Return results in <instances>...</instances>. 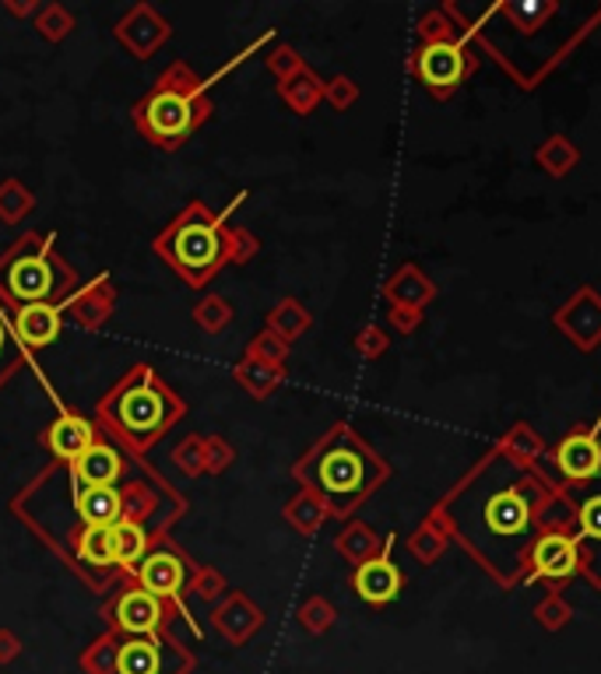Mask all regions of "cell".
<instances>
[{"label": "cell", "mask_w": 601, "mask_h": 674, "mask_svg": "<svg viewBox=\"0 0 601 674\" xmlns=\"http://www.w3.org/2000/svg\"><path fill=\"white\" fill-rule=\"evenodd\" d=\"M324 102L331 105L334 113H345L359 102V85L352 81L348 75H334V78L324 81Z\"/></svg>", "instance_id": "46"}, {"label": "cell", "mask_w": 601, "mask_h": 674, "mask_svg": "<svg viewBox=\"0 0 601 674\" xmlns=\"http://www.w3.org/2000/svg\"><path fill=\"white\" fill-rule=\"evenodd\" d=\"M25 366H32V355H29L25 345L14 337L11 316H8L4 303H0V390H4Z\"/></svg>", "instance_id": "33"}, {"label": "cell", "mask_w": 601, "mask_h": 674, "mask_svg": "<svg viewBox=\"0 0 601 674\" xmlns=\"http://www.w3.org/2000/svg\"><path fill=\"white\" fill-rule=\"evenodd\" d=\"M99 618L105 622V632L123 636H166L172 632L176 618H183L169 600L145 591L134 576H123L116 587L102 597Z\"/></svg>", "instance_id": "11"}, {"label": "cell", "mask_w": 601, "mask_h": 674, "mask_svg": "<svg viewBox=\"0 0 601 674\" xmlns=\"http://www.w3.org/2000/svg\"><path fill=\"white\" fill-rule=\"evenodd\" d=\"M497 447L524 468H538V460L545 457V439L538 436L535 425H527V422L510 425V429L497 439Z\"/></svg>", "instance_id": "32"}, {"label": "cell", "mask_w": 601, "mask_h": 674, "mask_svg": "<svg viewBox=\"0 0 601 674\" xmlns=\"http://www.w3.org/2000/svg\"><path fill=\"white\" fill-rule=\"evenodd\" d=\"M236 464V447L225 436H204V474H225Z\"/></svg>", "instance_id": "45"}, {"label": "cell", "mask_w": 601, "mask_h": 674, "mask_svg": "<svg viewBox=\"0 0 601 674\" xmlns=\"http://www.w3.org/2000/svg\"><path fill=\"white\" fill-rule=\"evenodd\" d=\"M183 415L187 401L148 362H134L96 401L92 412L99 433L110 436L134 460H148L155 442H163L172 425L183 422Z\"/></svg>", "instance_id": "5"}, {"label": "cell", "mask_w": 601, "mask_h": 674, "mask_svg": "<svg viewBox=\"0 0 601 674\" xmlns=\"http://www.w3.org/2000/svg\"><path fill=\"white\" fill-rule=\"evenodd\" d=\"M281 517H286V524L296 530V535L313 538V535H321V527L331 520V513H327V506L316 499L313 492L299 488L292 499L281 506Z\"/></svg>", "instance_id": "29"}, {"label": "cell", "mask_w": 601, "mask_h": 674, "mask_svg": "<svg viewBox=\"0 0 601 674\" xmlns=\"http://www.w3.org/2000/svg\"><path fill=\"white\" fill-rule=\"evenodd\" d=\"M172 22L169 18L158 14L152 4H131L127 11H123L116 18V25H113V40L131 53L134 60H152L158 49H163L169 40H172Z\"/></svg>", "instance_id": "16"}, {"label": "cell", "mask_w": 601, "mask_h": 674, "mask_svg": "<svg viewBox=\"0 0 601 674\" xmlns=\"http://www.w3.org/2000/svg\"><path fill=\"white\" fill-rule=\"evenodd\" d=\"M32 29L40 32L46 43H64L67 35L78 29V18L70 8L57 4V0H49V4H43L40 14L32 18Z\"/></svg>", "instance_id": "35"}, {"label": "cell", "mask_w": 601, "mask_h": 674, "mask_svg": "<svg viewBox=\"0 0 601 674\" xmlns=\"http://www.w3.org/2000/svg\"><path fill=\"white\" fill-rule=\"evenodd\" d=\"M577 503L563 492L549 506L538 535L524 555V583H549V591H563V583L580 576V541L574 535Z\"/></svg>", "instance_id": "10"}, {"label": "cell", "mask_w": 601, "mask_h": 674, "mask_svg": "<svg viewBox=\"0 0 601 674\" xmlns=\"http://www.w3.org/2000/svg\"><path fill=\"white\" fill-rule=\"evenodd\" d=\"M289 348H292V345H286L278 334H271L268 327H264V330H257V334L251 337V341H246L243 359H254V362L275 366V369H289V366H286V362H289Z\"/></svg>", "instance_id": "37"}, {"label": "cell", "mask_w": 601, "mask_h": 674, "mask_svg": "<svg viewBox=\"0 0 601 674\" xmlns=\"http://www.w3.org/2000/svg\"><path fill=\"white\" fill-rule=\"evenodd\" d=\"M264 67L271 70L275 81H289L292 75H299V70L307 67V60L299 57L296 46H289V43H271L268 49H264Z\"/></svg>", "instance_id": "41"}, {"label": "cell", "mask_w": 601, "mask_h": 674, "mask_svg": "<svg viewBox=\"0 0 601 674\" xmlns=\"http://www.w3.org/2000/svg\"><path fill=\"white\" fill-rule=\"evenodd\" d=\"M14 337L25 345L29 355L49 348L57 337L64 334V306H49V303H35V306H18L8 310Z\"/></svg>", "instance_id": "22"}, {"label": "cell", "mask_w": 601, "mask_h": 674, "mask_svg": "<svg viewBox=\"0 0 601 674\" xmlns=\"http://www.w3.org/2000/svg\"><path fill=\"white\" fill-rule=\"evenodd\" d=\"M75 263L64 260L57 250V233H29L18 236L4 254H0V303L4 310L18 306H64L78 292Z\"/></svg>", "instance_id": "8"}, {"label": "cell", "mask_w": 601, "mask_h": 674, "mask_svg": "<svg viewBox=\"0 0 601 674\" xmlns=\"http://www.w3.org/2000/svg\"><path fill=\"white\" fill-rule=\"evenodd\" d=\"M292 478L327 506L331 520H352L369 495L387 485L391 464L352 429V422H334L292 464Z\"/></svg>", "instance_id": "4"}, {"label": "cell", "mask_w": 601, "mask_h": 674, "mask_svg": "<svg viewBox=\"0 0 601 674\" xmlns=\"http://www.w3.org/2000/svg\"><path fill=\"white\" fill-rule=\"evenodd\" d=\"M419 43H457V40H465L461 29H457L454 18L444 11V8H436V11H426L419 18ZM468 43V40H465Z\"/></svg>", "instance_id": "39"}, {"label": "cell", "mask_w": 601, "mask_h": 674, "mask_svg": "<svg viewBox=\"0 0 601 674\" xmlns=\"http://www.w3.org/2000/svg\"><path fill=\"white\" fill-rule=\"evenodd\" d=\"M193 573H198V562H193V559L183 552V544H176V538L169 535V538L158 541L145 559L137 562V570H134L131 576H134L145 591H152L155 597L169 600V605L187 618L190 632L201 640V622H198V618H193L190 608H187Z\"/></svg>", "instance_id": "12"}, {"label": "cell", "mask_w": 601, "mask_h": 674, "mask_svg": "<svg viewBox=\"0 0 601 674\" xmlns=\"http://www.w3.org/2000/svg\"><path fill=\"white\" fill-rule=\"evenodd\" d=\"M296 618L310 636H324V632L334 629V622H338V611H334V605L324 594H310L303 605H299Z\"/></svg>", "instance_id": "38"}, {"label": "cell", "mask_w": 601, "mask_h": 674, "mask_svg": "<svg viewBox=\"0 0 601 674\" xmlns=\"http://www.w3.org/2000/svg\"><path fill=\"white\" fill-rule=\"evenodd\" d=\"M352 348H356L359 359L377 362L380 355H387V348H391V334H387V327H380V324H366L356 330V337H352Z\"/></svg>", "instance_id": "44"}, {"label": "cell", "mask_w": 601, "mask_h": 674, "mask_svg": "<svg viewBox=\"0 0 601 674\" xmlns=\"http://www.w3.org/2000/svg\"><path fill=\"white\" fill-rule=\"evenodd\" d=\"M278 99L289 105L296 116H310L324 102V78L313 67H303L289 81H278Z\"/></svg>", "instance_id": "27"}, {"label": "cell", "mask_w": 601, "mask_h": 674, "mask_svg": "<svg viewBox=\"0 0 601 674\" xmlns=\"http://www.w3.org/2000/svg\"><path fill=\"white\" fill-rule=\"evenodd\" d=\"M556 330L567 337L577 351H594L601 345V295L591 285H580L567 303L553 313Z\"/></svg>", "instance_id": "18"}, {"label": "cell", "mask_w": 601, "mask_h": 674, "mask_svg": "<svg viewBox=\"0 0 601 674\" xmlns=\"http://www.w3.org/2000/svg\"><path fill=\"white\" fill-rule=\"evenodd\" d=\"M286 372L289 369H275V366H264L254 359H240L233 366V380L243 386V394H251L254 401H268L275 390L286 383Z\"/></svg>", "instance_id": "31"}, {"label": "cell", "mask_w": 601, "mask_h": 674, "mask_svg": "<svg viewBox=\"0 0 601 674\" xmlns=\"http://www.w3.org/2000/svg\"><path fill=\"white\" fill-rule=\"evenodd\" d=\"M211 116L215 102L208 96V81L187 60H172L131 105L134 131L158 151H180Z\"/></svg>", "instance_id": "6"}, {"label": "cell", "mask_w": 601, "mask_h": 674, "mask_svg": "<svg viewBox=\"0 0 601 674\" xmlns=\"http://www.w3.org/2000/svg\"><path fill=\"white\" fill-rule=\"evenodd\" d=\"M264 327H268L271 334H278L286 345H296L299 337H303L313 327V313L307 310L303 299L286 295V299H278V303L268 310V316H264Z\"/></svg>", "instance_id": "26"}, {"label": "cell", "mask_w": 601, "mask_h": 674, "mask_svg": "<svg viewBox=\"0 0 601 674\" xmlns=\"http://www.w3.org/2000/svg\"><path fill=\"white\" fill-rule=\"evenodd\" d=\"M563 488L542 468H524L497 442L430 509L450 544L492 576L500 591L524 583V555Z\"/></svg>", "instance_id": "1"}, {"label": "cell", "mask_w": 601, "mask_h": 674, "mask_svg": "<svg viewBox=\"0 0 601 674\" xmlns=\"http://www.w3.org/2000/svg\"><path fill=\"white\" fill-rule=\"evenodd\" d=\"M475 70H479V53L471 43H419L409 57V75L426 88L436 102H447Z\"/></svg>", "instance_id": "13"}, {"label": "cell", "mask_w": 601, "mask_h": 674, "mask_svg": "<svg viewBox=\"0 0 601 674\" xmlns=\"http://www.w3.org/2000/svg\"><path fill=\"white\" fill-rule=\"evenodd\" d=\"M78 667L85 674H193L198 658L172 632L166 636L102 632L78 653Z\"/></svg>", "instance_id": "9"}, {"label": "cell", "mask_w": 601, "mask_h": 674, "mask_svg": "<svg viewBox=\"0 0 601 674\" xmlns=\"http://www.w3.org/2000/svg\"><path fill=\"white\" fill-rule=\"evenodd\" d=\"M172 464L180 468L187 478H204V436L190 433L172 447Z\"/></svg>", "instance_id": "42"}, {"label": "cell", "mask_w": 601, "mask_h": 674, "mask_svg": "<svg viewBox=\"0 0 601 674\" xmlns=\"http://www.w3.org/2000/svg\"><path fill=\"white\" fill-rule=\"evenodd\" d=\"M394 541H398L394 535H383L380 555L356 565L352 576H348L352 591H356V597L369 608L394 605V600L401 597V591H404V573H401V565L394 562Z\"/></svg>", "instance_id": "15"}, {"label": "cell", "mask_w": 601, "mask_h": 674, "mask_svg": "<svg viewBox=\"0 0 601 674\" xmlns=\"http://www.w3.org/2000/svg\"><path fill=\"white\" fill-rule=\"evenodd\" d=\"M380 548H383V538L366 520H356V517L345 520V527L334 535V552H338L352 570L369 562L374 555H380Z\"/></svg>", "instance_id": "25"}, {"label": "cell", "mask_w": 601, "mask_h": 674, "mask_svg": "<svg viewBox=\"0 0 601 674\" xmlns=\"http://www.w3.org/2000/svg\"><path fill=\"white\" fill-rule=\"evenodd\" d=\"M0 8H4L11 18H35L43 4H40V0H4Z\"/></svg>", "instance_id": "50"}, {"label": "cell", "mask_w": 601, "mask_h": 674, "mask_svg": "<svg viewBox=\"0 0 601 674\" xmlns=\"http://www.w3.org/2000/svg\"><path fill=\"white\" fill-rule=\"evenodd\" d=\"M535 166L545 176H553V180H563V176H570L580 166V148L567 134H553L535 148Z\"/></svg>", "instance_id": "30"}, {"label": "cell", "mask_w": 601, "mask_h": 674, "mask_svg": "<svg viewBox=\"0 0 601 674\" xmlns=\"http://www.w3.org/2000/svg\"><path fill=\"white\" fill-rule=\"evenodd\" d=\"M574 535L580 541V576L601 591V488L577 503Z\"/></svg>", "instance_id": "23"}, {"label": "cell", "mask_w": 601, "mask_h": 674, "mask_svg": "<svg viewBox=\"0 0 601 674\" xmlns=\"http://www.w3.org/2000/svg\"><path fill=\"white\" fill-rule=\"evenodd\" d=\"M8 509L29 535L46 544V552L67 565L88 527H116L120 520H134L158 535H172V527L187 517L190 503L148 460H137L123 485H85L70 464L49 460L11 495Z\"/></svg>", "instance_id": "2"}, {"label": "cell", "mask_w": 601, "mask_h": 674, "mask_svg": "<svg viewBox=\"0 0 601 674\" xmlns=\"http://www.w3.org/2000/svg\"><path fill=\"white\" fill-rule=\"evenodd\" d=\"M193 324H198L204 334H222L229 324L236 321V310H233V303H229L225 295H215V292H208L204 299H198V303H193Z\"/></svg>", "instance_id": "36"}, {"label": "cell", "mask_w": 601, "mask_h": 674, "mask_svg": "<svg viewBox=\"0 0 601 674\" xmlns=\"http://www.w3.org/2000/svg\"><path fill=\"white\" fill-rule=\"evenodd\" d=\"M574 618V605L567 597H563V591H549L538 605H535V622L545 629V632H559L567 629Z\"/></svg>", "instance_id": "40"}, {"label": "cell", "mask_w": 601, "mask_h": 674, "mask_svg": "<svg viewBox=\"0 0 601 674\" xmlns=\"http://www.w3.org/2000/svg\"><path fill=\"white\" fill-rule=\"evenodd\" d=\"M32 211H35V193L22 180H14V176L0 180V222L22 225Z\"/></svg>", "instance_id": "34"}, {"label": "cell", "mask_w": 601, "mask_h": 674, "mask_svg": "<svg viewBox=\"0 0 601 674\" xmlns=\"http://www.w3.org/2000/svg\"><path fill=\"white\" fill-rule=\"evenodd\" d=\"M211 629H215L229 647H246L264 629L268 615L246 591H229L219 605H211Z\"/></svg>", "instance_id": "19"}, {"label": "cell", "mask_w": 601, "mask_h": 674, "mask_svg": "<svg viewBox=\"0 0 601 674\" xmlns=\"http://www.w3.org/2000/svg\"><path fill=\"white\" fill-rule=\"evenodd\" d=\"M387 306L426 310L436 299V281L419 268V263H401V268L383 281Z\"/></svg>", "instance_id": "24"}, {"label": "cell", "mask_w": 601, "mask_h": 674, "mask_svg": "<svg viewBox=\"0 0 601 674\" xmlns=\"http://www.w3.org/2000/svg\"><path fill=\"white\" fill-rule=\"evenodd\" d=\"M99 436L102 433L92 415H81L75 407L60 404V415L40 433V447L49 453V460H57V464H75Z\"/></svg>", "instance_id": "17"}, {"label": "cell", "mask_w": 601, "mask_h": 674, "mask_svg": "<svg viewBox=\"0 0 601 674\" xmlns=\"http://www.w3.org/2000/svg\"><path fill=\"white\" fill-rule=\"evenodd\" d=\"M257 254H260V239L246 225H233V263H236V268L251 263Z\"/></svg>", "instance_id": "47"}, {"label": "cell", "mask_w": 601, "mask_h": 674, "mask_svg": "<svg viewBox=\"0 0 601 674\" xmlns=\"http://www.w3.org/2000/svg\"><path fill=\"white\" fill-rule=\"evenodd\" d=\"M18 658H22V640H18V632L0 629V667L14 664Z\"/></svg>", "instance_id": "49"}, {"label": "cell", "mask_w": 601, "mask_h": 674, "mask_svg": "<svg viewBox=\"0 0 601 674\" xmlns=\"http://www.w3.org/2000/svg\"><path fill=\"white\" fill-rule=\"evenodd\" d=\"M134 468H137V460L127 450H120L110 436H99L92 447L70 464V471H75L85 485H123Z\"/></svg>", "instance_id": "21"}, {"label": "cell", "mask_w": 601, "mask_h": 674, "mask_svg": "<svg viewBox=\"0 0 601 674\" xmlns=\"http://www.w3.org/2000/svg\"><path fill=\"white\" fill-rule=\"evenodd\" d=\"M549 453V468L563 492L588 488L601 478V436L591 429H570Z\"/></svg>", "instance_id": "14"}, {"label": "cell", "mask_w": 601, "mask_h": 674, "mask_svg": "<svg viewBox=\"0 0 601 674\" xmlns=\"http://www.w3.org/2000/svg\"><path fill=\"white\" fill-rule=\"evenodd\" d=\"M113 313H116V285L105 271H99L92 281L78 285V292L64 303V316H70V321L88 334H99L113 321Z\"/></svg>", "instance_id": "20"}, {"label": "cell", "mask_w": 601, "mask_h": 674, "mask_svg": "<svg viewBox=\"0 0 601 674\" xmlns=\"http://www.w3.org/2000/svg\"><path fill=\"white\" fill-rule=\"evenodd\" d=\"M422 321H426V310H404V306H391L387 310V324H391L394 334H415L422 327Z\"/></svg>", "instance_id": "48"}, {"label": "cell", "mask_w": 601, "mask_h": 674, "mask_svg": "<svg viewBox=\"0 0 601 674\" xmlns=\"http://www.w3.org/2000/svg\"><path fill=\"white\" fill-rule=\"evenodd\" d=\"M152 254L183 281L187 289H208L222 268L233 263V222L204 201H187L169 225L158 228Z\"/></svg>", "instance_id": "7"}, {"label": "cell", "mask_w": 601, "mask_h": 674, "mask_svg": "<svg viewBox=\"0 0 601 674\" xmlns=\"http://www.w3.org/2000/svg\"><path fill=\"white\" fill-rule=\"evenodd\" d=\"M404 548H409V555L419 565H433V562H439L447 555L450 535H447V527L433 517V513H426V517L419 520V527L409 535V541H404Z\"/></svg>", "instance_id": "28"}, {"label": "cell", "mask_w": 601, "mask_h": 674, "mask_svg": "<svg viewBox=\"0 0 601 674\" xmlns=\"http://www.w3.org/2000/svg\"><path fill=\"white\" fill-rule=\"evenodd\" d=\"M225 594H229L225 573L215 570V565H198V573H193V583H190V597L208 600V605H219Z\"/></svg>", "instance_id": "43"}, {"label": "cell", "mask_w": 601, "mask_h": 674, "mask_svg": "<svg viewBox=\"0 0 601 674\" xmlns=\"http://www.w3.org/2000/svg\"><path fill=\"white\" fill-rule=\"evenodd\" d=\"M444 11L457 22L461 35L492 53L510 81L535 92L545 78L567 64L601 25V0L570 4V0H500L482 11H468L447 0Z\"/></svg>", "instance_id": "3"}]
</instances>
